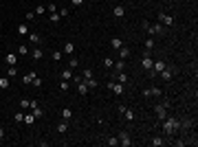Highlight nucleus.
Masks as SVG:
<instances>
[{
  "label": "nucleus",
  "instance_id": "1",
  "mask_svg": "<svg viewBox=\"0 0 198 147\" xmlns=\"http://www.w3.org/2000/svg\"><path fill=\"white\" fill-rule=\"evenodd\" d=\"M161 123H163V132H165V136H172L174 132L180 129V121H176L174 116H165Z\"/></svg>",
  "mask_w": 198,
  "mask_h": 147
},
{
  "label": "nucleus",
  "instance_id": "2",
  "mask_svg": "<svg viewBox=\"0 0 198 147\" xmlns=\"http://www.w3.org/2000/svg\"><path fill=\"white\" fill-rule=\"evenodd\" d=\"M167 110H169V101H165V103H158V105H154V114H156V118H158V121H163V118L167 116Z\"/></svg>",
  "mask_w": 198,
  "mask_h": 147
},
{
  "label": "nucleus",
  "instance_id": "3",
  "mask_svg": "<svg viewBox=\"0 0 198 147\" xmlns=\"http://www.w3.org/2000/svg\"><path fill=\"white\" fill-rule=\"evenodd\" d=\"M106 88H110L115 94H123V92H126V83H119V81H108Z\"/></svg>",
  "mask_w": 198,
  "mask_h": 147
},
{
  "label": "nucleus",
  "instance_id": "4",
  "mask_svg": "<svg viewBox=\"0 0 198 147\" xmlns=\"http://www.w3.org/2000/svg\"><path fill=\"white\" fill-rule=\"evenodd\" d=\"M119 145H123V147H130V145H132V140H130V134L128 132H119Z\"/></svg>",
  "mask_w": 198,
  "mask_h": 147
},
{
  "label": "nucleus",
  "instance_id": "5",
  "mask_svg": "<svg viewBox=\"0 0 198 147\" xmlns=\"http://www.w3.org/2000/svg\"><path fill=\"white\" fill-rule=\"evenodd\" d=\"M158 22H161L163 26H172V15H167V13H158Z\"/></svg>",
  "mask_w": 198,
  "mask_h": 147
},
{
  "label": "nucleus",
  "instance_id": "6",
  "mask_svg": "<svg viewBox=\"0 0 198 147\" xmlns=\"http://www.w3.org/2000/svg\"><path fill=\"white\" fill-rule=\"evenodd\" d=\"M152 64H154V59L150 57V53H145V57L141 59V66H143L145 70H152Z\"/></svg>",
  "mask_w": 198,
  "mask_h": 147
},
{
  "label": "nucleus",
  "instance_id": "7",
  "mask_svg": "<svg viewBox=\"0 0 198 147\" xmlns=\"http://www.w3.org/2000/svg\"><path fill=\"white\" fill-rule=\"evenodd\" d=\"M88 90H90V88H88V83H86V81L82 79V81L77 83V92L82 94V97H86V94H88Z\"/></svg>",
  "mask_w": 198,
  "mask_h": 147
},
{
  "label": "nucleus",
  "instance_id": "8",
  "mask_svg": "<svg viewBox=\"0 0 198 147\" xmlns=\"http://www.w3.org/2000/svg\"><path fill=\"white\" fill-rule=\"evenodd\" d=\"M4 61H7L9 66H15V64H18V55H15V53H7V55H4Z\"/></svg>",
  "mask_w": 198,
  "mask_h": 147
},
{
  "label": "nucleus",
  "instance_id": "9",
  "mask_svg": "<svg viewBox=\"0 0 198 147\" xmlns=\"http://www.w3.org/2000/svg\"><path fill=\"white\" fill-rule=\"evenodd\" d=\"M165 66H167V64H165L163 59H156L154 64H152V72H161L163 68H165Z\"/></svg>",
  "mask_w": 198,
  "mask_h": 147
},
{
  "label": "nucleus",
  "instance_id": "10",
  "mask_svg": "<svg viewBox=\"0 0 198 147\" xmlns=\"http://www.w3.org/2000/svg\"><path fill=\"white\" fill-rule=\"evenodd\" d=\"M158 75H161V77H163V81H172V77H174V72H172V70H169V68H167V66H165V68H163L161 72H158Z\"/></svg>",
  "mask_w": 198,
  "mask_h": 147
},
{
  "label": "nucleus",
  "instance_id": "11",
  "mask_svg": "<svg viewBox=\"0 0 198 147\" xmlns=\"http://www.w3.org/2000/svg\"><path fill=\"white\" fill-rule=\"evenodd\" d=\"M66 129H68V121H66V118H62V121L57 123V132H60V134H66Z\"/></svg>",
  "mask_w": 198,
  "mask_h": 147
},
{
  "label": "nucleus",
  "instance_id": "12",
  "mask_svg": "<svg viewBox=\"0 0 198 147\" xmlns=\"http://www.w3.org/2000/svg\"><path fill=\"white\" fill-rule=\"evenodd\" d=\"M112 13H115V18H123V13H126V9H123V4H117V7L112 9Z\"/></svg>",
  "mask_w": 198,
  "mask_h": 147
},
{
  "label": "nucleus",
  "instance_id": "13",
  "mask_svg": "<svg viewBox=\"0 0 198 147\" xmlns=\"http://www.w3.org/2000/svg\"><path fill=\"white\" fill-rule=\"evenodd\" d=\"M33 79H35V70L26 72V75H24V79H22V83H24V86H29V83L33 81Z\"/></svg>",
  "mask_w": 198,
  "mask_h": 147
},
{
  "label": "nucleus",
  "instance_id": "14",
  "mask_svg": "<svg viewBox=\"0 0 198 147\" xmlns=\"http://www.w3.org/2000/svg\"><path fill=\"white\" fill-rule=\"evenodd\" d=\"M110 46L115 48V50H119V48L123 46V42H121V39H119V37H112V39H110Z\"/></svg>",
  "mask_w": 198,
  "mask_h": 147
},
{
  "label": "nucleus",
  "instance_id": "15",
  "mask_svg": "<svg viewBox=\"0 0 198 147\" xmlns=\"http://www.w3.org/2000/svg\"><path fill=\"white\" fill-rule=\"evenodd\" d=\"M119 57H121V59H128V57H130V48H128V46H121V48H119Z\"/></svg>",
  "mask_w": 198,
  "mask_h": 147
},
{
  "label": "nucleus",
  "instance_id": "16",
  "mask_svg": "<svg viewBox=\"0 0 198 147\" xmlns=\"http://www.w3.org/2000/svg\"><path fill=\"white\" fill-rule=\"evenodd\" d=\"M29 55H31V57H33V59H35V61H38V59H42V55H44V53H42V50H40V48L35 46V48H33V50H31V53H29Z\"/></svg>",
  "mask_w": 198,
  "mask_h": 147
},
{
  "label": "nucleus",
  "instance_id": "17",
  "mask_svg": "<svg viewBox=\"0 0 198 147\" xmlns=\"http://www.w3.org/2000/svg\"><path fill=\"white\" fill-rule=\"evenodd\" d=\"M29 42H31V44H35V46H38V44L42 42V37H40L38 33H29Z\"/></svg>",
  "mask_w": 198,
  "mask_h": 147
},
{
  "label": "nucleus",
  "instance_id": "18",
  "mask_svg": "<svg viewBox=\"0 0 198 147\" xmlns=\"http://www.w3.org/2000/svg\"><path fill=\"white\" fill-rule=\"evenodd\" d=\"M64 53L73 55V53H75V44H73V42H66V44H64Z\"/></svg>",
  "mask_w": 198,
  "mask_h": 147
},
{
  "label": "nucleus",
  "instance_id": "19",
  "mask_svg": "<svg viewBox=\"0 0 198 147\" xmlns=\"http://www.w3.org/2000/svg\"><path fill=\"white\" fill-rule=\"evenodd\" d=\"M62 79H64V81H71V79H73V70H71V68L62 70Z\"/></svg>",
  "mask_w": 198,
  "mask_h": 147
},
{
  "label": "nucleus",
  "instance_id": "20",
  "mask_svg": "<svg viewBox=\"0 0 198 147\" xmlns=\"http://www.w3.org/2000/svg\"><path fill=\"white\" fill-rule=\"evenodd\" d=\"M117 81H119V83H128V72H123V70H121V72L117 75Z\"/></svg>",
  "mask_w": 198,
  "mask_h": 147
},
{
  "label": "nucleus",
  "instance_id": "21",
  "mask_svg": "<svg viewBox=\"0 0 198 147\" xmlns=\"http://www.w3.org/2000/svg\"><path fill=\"white\" fill-rule=\"evenodd\" d=\"M152 145H154V147H161V145H165V138H161V136H154V138H152Z\"/></svg>",
  "mask_w": 198,
  "mask_h": 147
},
{
  "label": "nucleus",
  "instance_id": "22",
  "mask_svg": "<svg viewBox=\"0 0 198 147\" xmlns=\"http://www.w3.org/2000/svg\"><path fill=\"white\" fill-rule=\"evenodd\" d=\"M18 33L20 35H29V26L26 24H18Z\"/></svg>",
  "mask_w": 198,
  "mask_h": 147
},
{
  "label": "nucleus",
  "instance_id": "23",
  "mask_svg": "<svg viewBox=\"0 0 198 147\" xmlns=\"http://www.w3.org/2000/svg\"><path fill=\"white\" fill-rule=\"evenodd\" d=\"M152 48H154V37H148V39H145V50H152Z\"/></svg>",
  "mask_w": 198,
  "mask_h": 147
},
{
  "label": "nucleus",
  "instance_id": "24",
  "mask_svg": "<svg viewBox=\"0 0 198 147\" xmlns=\"http://www.w3.org/2000/svg\"><path fill=\"white\" fill-rule=\"evenodd\" d=\"M15 75H18V68H15V66H9V68H7V77L11 79V77H15Z\"/></svg>",
  "mask_w": 198,
  "mask_h": 147
},
{
  "label": "nucleus",
  "instance_id": "25",
  "mask_svg": "<svg viewBox=\"0 0 198 147\" xmlns=\"http://www.w3.org/2000/svg\"><path fill=\"white\" fill-rule=\"evenodd\" d=\"M71 116H73V110H71V108H64V110H62V118H66V121H68Z\"/></svg>",
  "mask_w": 198,
  "mask_h": 147
},
{
  "label": "nucleus",
  "instance_id": "26",
  "mask_svg": "<svg viewBox=\"0 0 198 147\" xmlns=\"http://www.w3.org/2000/svg\"><path fill=\"white\" fill-rule=\"evenodd\" d=\"M20 108H22V110H29V108H31V101H29V99H20Z\"/></svg>",
  "mask_w": 198,
  "mask_h": 147
},
{
  "label": "nucleus",
  "instance_id": "27",
  "mask_svg": "<svg viewBox=\"0 0 198 147\" xmlns=\"http://www.w3.org/2000/svg\"><path fill=\"white\" fill-rule=\"evenodd\" d=\"M161 94H163L161 88H150V97H161Z\"/></svg>",
  "mask_w": 198,
  "mask_h": 147
},
{
  "label": "nucleus",
  "instance_id": "28",
  "mask_svg": "<svg viewBox=\"0 0 198 147\" xmlns=\"http://www.w3.org/2000/svg\"><path fill=\"white\" fill-rule=\"evenodd\" d=\"M49 20H51V22H53V24H57V22L62 20V15L57 13V11H55V13H51V18H49Z\"/></svg>",
  "mask_w": 198,
  "mask_h": 147
},
{
  "label": "nucleus",
  "instance_id": "29",
  "mask_svg": "<svg viewBox=\"0 0 198 147\" xmlns=\"http://www.w3.org/2000/svg\"><path fill=\"white\" fill-rule=\"evenodd\" d=\"M46 13V7H44V4H38L35 7V15H44Z\"/></svg>",
  "mask_w": 198,
  "mask_h": 147
},
{
  "label": "nucleus",
  "instance_id": "30",
  "mask_svg": "<svg viewBox=\"0 0 198 147\" xmlns=\"http://www.w3.org/2000/svg\"><path fill=\"white\" fill-rule=\"evenodd\" d=\"M18 55H29V46H26V44L18 46Z\"/></svg>",
  "mask_w": 198,
  "mask_h": 147
},
{
  "label": "nucleus",
  "instance_id": "31",
  "mask_svg": "<svg viewBox=\"0 0 198 147\" xmlns=\"http://www.w3.org/2000/svg\"><path fill=\"white\" fill-rule=\"evenodd\" d=\"M33 121H35V116H33V112H29V114H24V123H26V125H31Z\"/></svg>",
  "mask_w": 198,
  "mask_h": 147
},
{
  "label": "nucleus",
  "instance_id": "32",
  "mask_svg": "<svg viewBox=\"0 0 198 147\" xmlns=\"http://www.w3.org/2000/svg\"><path fill=\"white\" fill-rule=\"evenodd\" d=\"M106 143H108L110 147H117V145H119V138H117V136H110L108 140H106Z\"/></svg>",
  "mask_w": 198,
  "mask_h": 147
},
{
  "label": "nucleus",
  "instance_id": "33",
  "mask_svg": "<svg viewBox=\"0 0 198 147\" xmlns=\"http://www.w3.org/2000/svg\"><path fill=\"white\" fill-rule=\"evenodd\" d=\"M84 81H88V79H93V70H90V68H86V70H84Z\"/></svg>",
  "mask_w": 198,
  "mask_h": 147
},
{
  "label": "nucleus",
  "instance_id": "34",
  "mask_svg": "<svg viewBox=\"0 0 198 147\" xmlns=\"http://www.w3.org/2000/svg\"><path fill=\"white\" fill-rule=\"evenodd\" d=\"M123 116H126L128 121H134V112H132V110H128V108H126V112H123Z\"/></svg>",
  "mask_w": 198,
  "mask_h": 147
},
{
  "label": "nucleus",
  "instance_id": "35",
  "mask_svg": "<svg viewBox=\"0 0 198 147\" xmlns=\"http://www.w3.org/2000/svg\"><path fill=\"white\" fill-rule=\"evenodd\" d=\"M0 88H9V77H0Z\"/></svg>",
  "mask_w": 198,
  "mask_h": 147
},
{
  "label": "nucleus",
  "instance_id": "36",
  "mask_svg": "<svg viewBox=\"0 0 198 147\" xmlns=\"http://www.w3.org/2000/svg\"><path fill=\"white\" fill-rule=\"evenodd\" d=\"M112 68H117L119 72L123 70V59H119V61H115V64H112Z\"/></svg>",
  "mask_w": 198,
  "mask_h": 147
},
{
  "label": "nucleus",
  "instance_id": "37",
  "mask_svg": "<svg viewBox=\"0 0 198 147\" xmlns=\"http://www.w3.org/2000/svg\"><path fill=\"white\" fill-rule=\"evenodd\" d=\"M60 90H62V92H66V90H68V81L62 79V81H60Z\"/></svg>",
  "mask_w": 198,
  "mask_h": 147
},
{
  "label": "nucleus",
  "instance_id": "38",
  "mask_svg": "<svg viewBox=\"0 0 198 147\" xmlns=\"http://www.w3.org/2000/svg\"><path fill=\"white\" fill-rule=\"evenodd\" d=\"M31 83H33V86H35V88H40V86H42V77H38V75H35V79H33Z\"/></svg>",
  "mask_w": 198,
  "mask_h": 147
},
{
  "label": "nucleus",
  "instance_id": "39",
  "mask_svg": "<svg viewBox=\"0 0 198 147\" xmlns=\"http://www.w3.org/2000/svg\"><path fill=\"white\" fill-rule=\"evenodd\" d=\"M46 11H49V13H55V11H57V4H55V2H51L49 7H46Z\"/></svg>",
  "mask_w": 198,
  "mask_h": 147
},
{
  "label": "nucleus",
  "instance_id": "40",
  "mask_svg": "<svg viewBox=\"0 0 198 147\" xmlns=\"http://www.w3.org/2000/svg\"><path fill=\"white\" fill-rule=\"evenodd\" d=\"M77 66H79V59L77 57H71V66H68V68H77Z\"/></svg>",
  "mask_w": 198,
  "mask_h": 147
},
{
  "label": "nucleus",
  "instance_id": "41",
  "mask_svg": "<svg viewBox=\"0 0 198 147\" xmlns=\"http://www.w3.org/2000/svg\"><path fill=\"white\" fill-rule=\"evenodd\" d=\"M24 121V114H22V112H15V123H22Z\"/></svg>",
  "mask_w": 198,
  "mask_h": 147
},
{
  "label": "nucleus",
  "instance_id": "42",
  "mask_svg": "<svg viewBox=\"0 0 198 147\" xmlns=\"http://www.w3.org/2000/svg\"><path fill=\"white\" fill-rule=\"evenodd\" d=\"M112 64H115V61H112L110 57H106V59H104V66H106V68H112Z\"/></svg>",
  "mask_w": 198,
  "mask_h": 147
},
{
  "label": "nucleus",
  "instance_id": "43",
  "mask_svg": "<svg viewBox=\"0 0 198 147\" xmlns=\"http://www.w3.org/2000/svg\"><path fill=\"white\" fill-rule=\"evenodd\" d=\"M86 83H88V88H97V79H88Z\"/></svg>",
  "mask_w": 198,
  "mask_h": 147
},
{
  "label": "nucleus",
  "instance_id": "44",
  "mask_svg": "<svg viewBox=\"0 0 198 147\" xmlns=\"http://www.w3.org/2000/svg\"><path fill=\"white\" fill-rule=\"evenodd\" d=\"M53 59H55V61L62 59V53H60V50H55V53H53Z\"/></svg>",
  "mask_w": 198,
  "mask_h": 147
},
{
  "label": "nucleus",
  "instance_id": "45",
  "mask_svg": "<svg viewBox=\"0 0 198 147\" xmlns=\"http://www.w3.org/2000/svg\"><path fill=\"white\" fill-rule=\"evenodd\" d=\"M71 2H73V7H82L84 0H71Z\"/></svg>",
  "mask_w": 198,
  "mask_h": 147
},
{
  "label": "nucleus",
  "instance_id": "46",
  "mask_svg": "<svg viewBox=\"0 0 198 147\" xmlns=\"http://www.w3.org/2000/svg\"><path fill=\"white\" fill-rule=\"evenodd\" d=\"M24 18H26V20H35V13H33V11H29V13H26Z\"/></svg>",
  "mask_w": 198,
  "mask_h": 147
},
{
  "label": "nucleus",
  "instance_id": "47",
  "mask_svg": "<svg viewBox=\"0 0 198 147\" xmlns=\"http://www.w3.org/2000/svg\"><path fill=\"white\" fill-rule=\"evenodd\" d=\"M2 138H4V129L0 127V140H2Z\"/></svg>",
  "mask_w": 198,
  "mask_h": 147
}]
</instances>
